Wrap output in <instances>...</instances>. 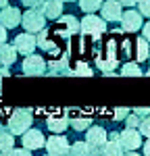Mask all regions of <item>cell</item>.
I'll return each mask as SVG.
<instances>
[{
	"mask_svg": "<svg viewBox=\"0 0 150 156\" xmlns=\"http://www.w3.org/2000/svg\"><path fill=\"white\" fill-rule=\"evenodd\" d=\"M34 123V115L29 108H15L9 117V131L12 135H21L25 133Z\"/></svg>",
	"mask_w": 150,
	"mask_h": 156,
	"instance_id": "cell-1",
	"label": "cell"
},
{
	"mask_svg": "<svg viewBox=\"0 0 150 156\" xmlns=\"http://www.w3.org/2000/svg\"><path fill=\"white\" fill-rule=\"evenodd\" d=\"M21 25H23L25 31H29V34H38L40 29H44L46 27V17H44L42 9L40 6L27 9V12L21 15Z\"/></svg>",
	"mask_w": 150,
	"mask_h": 156,
	"instance_id": "cell-2",
	"label": "cell"
},
{
	"mask_svg": "<svg viewBox=\"0 0 150 156\" xmlns=\"http://www.w3.org/2000/svg\"><path fill=\"white\" fill-rule=\"evenodd\" d=\"M104 31H106V21L102 17H96L94 12H88V17L79 21V34H84V36L100 37Z\"/></svg>",
	"mask_w": 150,
	"mask_h": 156,
	"instance_id": "cell-3",
	"label": "cell"
},
{
	"mask_svg": "<svg viewBox=\"0 0 150 156\" xmlns=\"http://www.w3.org/2000/svg\"><path fill=\"white\" fill-rule=\"evenodd\" d=\"M86 142L90 146V154H100V148L106 142V131L100 125H90L86 129Z\"/></svg>",
	"mask_w": 150,
	"mask_h": 156,
	"instance_id": "cell-4",
	"label": "cell"
},
{
	"mask_svg": "<svg viewBox=\"0 0 150 156\" xmlns=\"http://www.w3.org/2000/svg\"><path fill=\"white\" fill-rule=\"evenodd\" d=\"M23 73L29 75V77H40V75H46V62L40 54H25V60H23Z\"/></svg>",
	"mask_w": 150,
	"mask_h": 156,
	"instance_id": "cell-5",
	"label": "cell"
},
{
	"mask_svg": "<svg viewBox=\"0 0 150 156\" xmlns=\"http://www.w3.org/2000/svg\"><path fill=\"white\" fill-rule=\"evenodd\" d=\"M119 144L125 152H134L142 146V133L138 131V127H125V131L119 133Z\"/></svg>",
	"mask_w": 150,
	"mask_h": 156,
	"instance_id": "cell-6",
	"label": "cell"
},
{
	"mask_svg": "<svg viewBox=\"0 0 150 156\" xmlns=\"http://www.w3.org/2000/svg\"><path fill=\"white\" fill-rule=\"evenodd\" d=\"M44 146H46V152L50 156H62V154H69V146L71 144L62 133H54L52 137H48L44 142Z\"/></svg>",
	"mask_w": 150,
	"mask_h": 156,
	"instance_id": "cell-7",
	"label": "cell"
},
{
	"mask_svg": "<svg viewBox=\"0 0 150 156\" xmlns=\"http://www.w3.org/2000/svg\"><path fill=\"white\" fill-rule=\"evenodd\" d=\"M56 21H59L56 34L62 36L65 40H69L71 36H77L79 34V21H77V17H73V15H61Z\"/></svg>",
	"mask_w": 150,
	"mask_h": 156,
	"instance_id": "cell-8",
	"label": "cell"
},
{
	"mask_svg": "<svg viewBox=\"0 0 150 156\" xmlns=\"http://www.w3.org/2000/svg\"><path fill=\"white\" fill-rule=\"evenodd\" d=\"M121 29L127 31V34H134V31H140V27H142V15L140 11H134V9H129L127 12H121Z\"/></svg>",
	"mask_w": 150,
	"mask_h": 156,
	"instance_id": "cell-9",
	"label": "cell"
},
{
	"mask_svg": "<svg viewBox=\"0 0 150 156\" xmlns=\"http://www.w3.org/2000/svg\"><path fill=\"white\" fill-rule=\"evenodd\" d=\"M100 17L104 21H119L121 19V12H123V6L119 0H106L100 4Z\"/></svg>",
	"mask_w": 150,
	"mask_h": 156,
	"instance_id": "cell-10",
	"label": "cell"
},
{
	"mask_svg": "<svg viewBox=\"0 0 150 156\" xmlns=\"http://www.w3.org/2000/svg\"><path fill=\"white\" fill-rule=\"evenodd\" d=\"M0 23L4 25L6 29H15V27H19L21 25V11L17 9V6H4V9H0Z\"/></svg>",
	"mask_w": 150,
	"mask_h": 156,
	"instance_id": "cell-11",
	"label": "cell"
},
{
	"mask_svg": "<svg viewBox=\"0 0 150 156\" xmlns=\"http://www.w3.org/2000/svg\"><path fill=\"white\" fill-rule=\"evenodd\" d=\"M21 140H23V148L27 150H40V148H44V142H46L44 133L40 129H31V127L25 133H21Z\"/></svg>",
	"mask_w": 150,
	"mask_h": 156,
	"instance_id": "cell-12",
	"label": "cell"
},
{
	"mask_svg": "<svg viewBox=\"0 0 150 156\" xmlns=\"http://www.w3.org/2000/svg\"><path fill=\"white\" fill-rule=\"evenodd\" d=\"M12 46L17 48V54H31V52L36 50V36L29 34V31L19 34V36L15 37Z\"/></svg>",
	"mask_w": 150,
	"mask_h": 156,
	"instance_id": "cell-13",
	"label": "cell"
},
{
	"mask_svg": "<svg viewBox=\"0 0 150 156\" xmlns=\"http://www.w3.org/2000/svg\"><path fill=\"white\" fill-rule=\"evenodd\" d=\"M46 75L54 77V75H73V69H69V56L65 54L61 60H50L46 62Z\"/></svg>",
	"mask_w": 150,
	"mask_h": 156,
	"instance_id": "cell-14",
	"label": "cell"
},
{
	"mask_svg": "<svg viewBox=\"0 0 150 156\" xmlns=\"http://www.w3.org/2000/svg\"><path fill=\"white\" fill-rule=\"evenodd\" d=\"M40 9H42V12H44L46 19H54V21H56L62 15V2L61 0H42Z\"/></svg>",
	"mask_w": 150,
	"mask_h": 156,
	"instance_id": "cell-15",
	"label": "cell"
},
{
	"mask_svg": "<svg viewBox=\"0 0 150 156\" xmlns=\"http://www.w3.org/2000/svg\"><path fill=\"white\" fill-rule=\"evenodd\" d=\"M36 46H40L42 50H46L48 54H59V46H56L54 42H50V37H48V31H46V27L38 31V36H36Z\"/></svg>",
	"mask_w": 150,
	"mask_h": 156,
	"instance_id": "cell-16",
	"label": "cell"
},
{
	"mask_svg": "<svg viewBox=\"0 0 150 156\" xmlns=\"http://www.w3.org/2000/svg\"><path fill=\"white\" fill-rule=\"evenodd\" d=\"M46 127L52 133H65V129L69 127V119L62 117V115H52L46 119Z\"/></svg>",
	"mask_w": 150,
	"mask_h": 156,
	"instance_id": "cell-17",
	"label": "cell"
},
{
	"mask_svg": "<svg viewBox=\"0 0 150 156\" xmlns=\"http://www.w3.org/2000/svg\"><path fill=\"white\" fill-rule=\"evenodd\" d=\"M17 60V48L12 44H0V65L2 67H11L12 62Z\"/></svg>",
	"mask_w": 150,
	"mask_h": 156,
	"instance_id": "cell-18",
	"label": "cell"
},
{
	"mask_svg": "<svg viewBox=\"0 0 150 156\" xmlns=\"http://www.w3.org/2000/svg\"><path fill=\"white\" fill-rule=\"evenodd\" d=\"M100 154H104V156H121L125 154V150H123V146L119 144V140H106L104 144H102V148H100Z\"/></svg>",
	"mask_w": 150,
	"mask_h": 156,
	"instance_id": "cell-19",
	"label": "cell"
},
{
	"mask_svg": "<svg viewBox=\"0 0 150 156\" xmlns=\"http://www.w3.org/2000/svg\"><path fill=\"white\" fill-rule=\"evenodd\" d=\"M12 146H15V135L9 129L0 127V154H9Z\"/></svg>",
	"mask_w": 150,
	"mask_h": 156,
	"instance_id": "cell-20",
	"label": "cell"
},
{
	"mask_svg": "<svg viewBox=\"0 0 150 156\" xmlns=\"http://www.w3.org/2000/svg\"><path fill=\"white\" fill-rule=\"evenodd\" d=\"M136 58L142 62V60H146L148 58V54H150V48H148V40L146 37H138V42H136Z\"/></svg>",
	"mask_w": 150,
	"mask_h": 156,
	"instance_id": "cell-21",
	"label": "cell"
},
{
	"mask_svg": "<svg viewBox=\"0 0 150 156\" xmlns=\"http://www.w3.org/2000/svg\"><path fill=\"white\" fill-rule=\"evenodd\" d=\"M69 125L73 127L75 131H86L88 127L92 125V119L90 117H71L69 119Z\"/></svg>",
	"mask_w": 150,
	"mask_h": 156,
	"instance_id": "cell-22",
	"label": "cell"
},
{
	"mask_svg": "<svg viewBox=\"0 0 150 156\" xmlns=\"http://www.w3.org/2000/svg\"><path fill=\"white\" fill-rule=\"evenodd\" d=\"M119 65V60L111 56V58H102V56H96V67H98L100 71H112L115 67Z\"/></svg>",
	"mask_w": 150,
	"mask_h": 156,
	"instance_id": "cell-23",
	"label": "cell"
},
{
	"mask_svg": "<svg viewBox=\"0 0 150 156\" xmlns=\"http://www.w3.org/2000/svg\"><path fill=\"white\" fill-rule=\"evenodd\" d=\"M121 75L123 77H142V69L138 67V62H125L121 67Z\"/></svg>",
	"mask_w": 150,
	"mask_h": 156,
	"instance_id": "cell-24",
	"label": "cell"
},
{
	"mask_svg": "<svg viewBox=\"0 0 150 156\" xmlns=\"http://www.w3.org/2000/svg\"><path fill=\"white\" fill-rule=\"evenodd\" d=\"M69 154H73V156H88V154H90V146H88V142H75V144L69 146Z\"/></svg>",
	"mask_w": 150,
	"mask_h": 156,
	"instance_id": "cell-25",
	"label": "cell"
},
{
	"mask_svg": "<svg viewBox=\"0 0 150 156\" xmlns=\"http://www.w3.org/2000/svg\"><path fill=\"white\" fill-rule=\"evenodd\" d=\"M102 4V0H79V9L84 12H96Z\"/></svg>",
	"mask_w": 150,
	"mask_h": 156,
	"instance_id": "cell-26",
	"label": "cell"
},
{
	"mask_svg": "<svg viewBox=\"0 0 150 156\" xmlns=\"http://www.w3.org/2000/svg\"><path fill=\"white\" fill-rule=\"evenodd\" d=\"M92 69L88 67L86 62H77V67L73 69V75H77V77H92Z\"/></svg>",
	"mask_w": 150,
	"mask_h": 156,
	"instance_id": "cell-27",
	"label": "cell"
},
{
	"mask_svg": "<svg viewBox=\"0 0 150 156\" xmlns=\"http://www.w3.org/2000/svg\"><path fill=\"white\" fill-rule=\"evenodd\" d=\"M138 131L142 133V135H146V137H150V115H146V117H142V119H140Z\"/></svg>",
	"mask_w": 150,
	"mask_h": 156,
	"instance_id": "cell-28",
	"label": "cell"
},
{
	"mask_svg": "<svg viewBox=\"0 0 150 156\" xmlns=\"http://www.w3.org/2000/svg\"><path fill=\"white\" fill-rule=\"evenodd\" d=\"M138 11L142 17H150V0H138Z\"/></svg>",
	"mask_w": 150,
	"mask_h": 156,
	"instance_id": "cell-29",
	"label": "cell"
},
{
	"mask_svg": "<svg viewBox=\"0 0 150 156\" xmlns=\"http://www.w3.org/2000/svg\"><path fill=\"white\" fill-rule=\"evenodd\" d=\"M127 115H129V108H127V106H119V108L112 110V119H115V121H123Z\"/></svg>",
	"mask_w": 150,
	"mask_h": 156,
	"instance_id": "cell-30",
	"label": "cell"
},
{
	"mask_svg": "<svg viewBox=\"0 0 150 156\" xmlns=\"http://www.w3.org/2000/svg\"><path fill=\"white\" fill-rule=\"evenodd\" d=\"M123 121H125V125H127V127H138V125H140V117H138L136 112H134V115H127Z\"/></svg>",
	"mask_w": 150,
	"mask_h": 156,
	"instance_id": "cell-31",
	"label": "cell"
},
{
	"mask_svg": "<svg viewBox=\"0 0 150 156\" xmlns=\"http://www.w3.org/2000/svg\"><path fill=\"white\" fill-rule=\"evenodd\" d=\"M9 154H17V156H29V154H31V150H27V148H15V146H12Z\"/></svg>",
	"mask_w": 150,
	"mask_h": 156,
	"instance_id": "cell-32",
	"label": "cell"
},
{
	"mask_svg": "<svg viewBox=\"0 0 150 156\" xmlns=\"http://www.w3.org/2000/svg\"><path fill=\"white\" fill-rule=\"evenodd\" d=\"M134 112H136L138 117L142 119V117H146V115H150V108H148V106H140V108H134Z\"/></svg>",
	"mask_w": 150,
	"mask_h": 156,
	"instance_id": "cell-33",
	"label": "cell"
},
{
	"mask_svg": "<svg viewBox=\"0 0 150 156\" xmlns=\"http://www.w3.org/2000/svg\"><path fill=\"white\" fill-rule=\"evenodd\" d=\"M21 2H23L27 9H31V6H40V4H42V0H21Z\"/></svg>",
	"mask_w": 150,
	"mask_h": 156,
	"instance_id": "cell-34",
	"label": "cell"
},
{
	"mask_svg": "<svg viewBox=\"0 0 150 156\" xmlns=\"http://www.w3.org/2000/svg\"><path fill=\"white\" fill-rule=\"evenodd\" d=\"M9 75H11V71H9L6 67H0V87H2V79L9 77Z\"/></svg>",
	"mask_w": 150,
	"mask_h": 156,
	"instance_id": "cell-35",
	"label": "cell"
},
{
	"mask_svg": "<svg viewBox=\"0 0 150 156\" xmlns=\"http://www.w3.org/2000/svg\"><path fill=\"white\" fill-rule=\"evenodd\" d=\"M6 42V27L0 23V44H4Z\"/></svg>",
	"mask_w": 150,
	"mask_h": 156,
	"instance_id": "cell-36",
	"label": "cell"
},
{
	"mask_svg": "<svg viewBox=\"0 0 150 156\" xmlns=\"http://www.w3.org/2000/svg\"><path fill=\"white\" fill-rule=\"evenodd\" d=\"M121 2V6H127V9H131V6H136L138 0H119Z\"/></svg>",
	"mask_w": 150,
	"mask_h": 156,
	"instance_id": "cell-37",
	"label": "cell"
},
{
	"mask_svg": "<svg viewBox=\"0 0 150 156\" xmlns=\"http://www.w3.org/2000/svg\"><path fill=\"white\" fill-rule=\"evenodd\" d=\"M144 37H146V40L150 42V21H148L146 25H144Z\"/></svg>",
	"mask_w": 150,
	"mask_h": 156,
	"instance_id": "cell-38",
	"label": "cell"
},
{
	"mask_svg": "<svg viewBox=\"0 0 150 156\" xmlns=\"http://www.w3.org/2000/svg\"><path fill=\"white\" fill-rule=\"evenodd\" d=\"M144 154H146V156H150V137H148V142L144 144Z\"/></svg>",
	"mask_w": 150,
	"mask_h": 156,
	"instance_id": "cell-39",
	"label": "cell"
},
{
	"mask_svg": "<svg viewBox=\"0 0 150 156\" xmlns=\"http://www.w3.org/2000/svg\"><path fill=\"white\" fill-rule=\"evenodd\" d=\"M6 4H9V0H0V9H4Z\"/></svg>",
	"mask_w": 150,
	"mask_h": 156,
	"instance_id": "cell-40",
	"label": "cell"
},
{
	"mask_svg": "<svg viewBox=\"0 0 150 156\" xmlns=\"http://www.w3.org/2000/svg\"><path fill=\"white\" fill-rule=\"evenodd\" d=\"M61 2H75V0H61Z\"/></svg>",
	"mask_w": 150,
	"mask_h": 156,
	"instance_id": "cell-41",
	"label": "cell"
},
{
	"mask_svg": "<svg viewBox=\"0 0 150 156\" xmlns=\"http://www.w3.org/2000/svg\"><path fill=\"white\" fill-rule=\"evenodd\" d=\"M146 77H150V69H148V71H146Z\"/></svg>",
	"mask_w": 150,
	"mask_h": 156,
	"instance_id": "cell-42",
	"label": "cell"
},
{
	"mask_svg": "<svg viewBox=\"0 0 150 156\" xmlns=\"http://www.w3.org/2000/svg\"><path fill=\"white\" fill-rule=\"evenodd\" d=\"M0 127H2V123H0Z\"/></svg>",
	"mask_w": 150,
	"mask_h": 156,
	"instance_id": "cell-43",
	"label": "cell"
},
{
	"mask_svg": "<svg viewBox=\"0 0 150 156\" xmlns=\"http://www.w3.org/2000/svg\"><path fill=\"white\" fill-rule=\"evenodd\" d=\"M148 58H150V54H148Z\"/></svg>",
	"mask_w": 150,
	"mask_h": 156,
	"instance_id": "cell-44",
	"label": "cell"
}]
</instances>
